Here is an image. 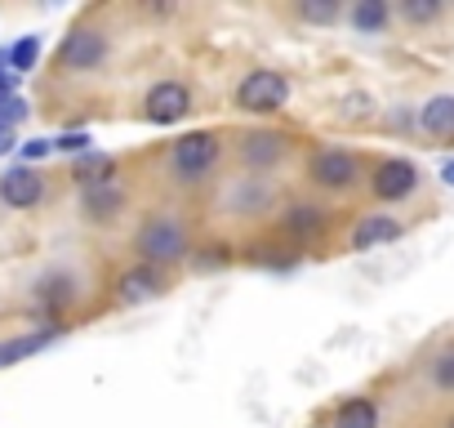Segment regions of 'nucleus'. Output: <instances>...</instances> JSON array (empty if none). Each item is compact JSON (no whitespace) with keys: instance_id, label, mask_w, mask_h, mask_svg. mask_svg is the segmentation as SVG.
<instances>
[{"instance_id":"nucleus-23","label":"nucleus","mask_w":454,"mask_h":428,"mask_svg":"<svg viewBox=\"0 0 454 428\" xmlns=\"http://www.w3.org/2000/svg\"><path fill=\"white\" fill-rule=\"evenodd\" d=\"M396 14H401L410 28H423V23H436V19L445 14V5H441V0H401Z\"/></svg>"},{"instance_id":"nucleus-15","label":"nucleus","mask_w":454,"mask_h":428,"mask_svg":"<svg viewBox=\"0 0 454 428\" xmlns=\"http://www.w3.org/2000/svg\"><path fill=\"white\" fill-rule=\"evenodd\" d=\"M414 125H419L427 139H454V94H432V99L414 112Z\"/></svg>"},{"instance_id":"nucleus-2","label":"nucleus","mask_w":454,"mask_h":428,"mask_svg":"<svg viewBox=\"0 0 454 428\" xmlns=\"http://www.w3.org/2000/svg\"><path fill=\"white\" fill-rule=\"evenodd\" d=\"M134 250H138V264L165 273L174 264H187L192 255V233L178 214H147L143 228L134 233Z\"/></svg>"},{"instance_id":"nucleus-8","label":"nucleus","mask_w":454,"mask_h":428,"mask_svg":"<svg viewBox=\"0 0 454 428\" xmlns=\"http://www.w3.org/2000/svg\"><path fill=\"white\" fill-rule=\"evenodd\" d=\"M125 210H129V187L121 183V174L81 187V214L90 224H116Z\"/></svg>"},{"instance_id":"nucleus-19","label":"nucleus","mask_w":454,"mask_h":428,"mask_svg":"<svg viewBox=\"0 0 454 428\" xmlns=\"http://www.w3.org/2000/svg\"><path fill=\"white\" fill-rule=\"evenodd\" d=\"M5 63H10V72H14V76L36 72V63H41V36H19V41L5 50Z\"/></svg>"},{"instance_id":"nucleus-6","label":"nucleus","mask_w":454,"mask_h":428,"mask_svg":"<svg viewBox=\"0 0 454 428\" xmlns=\"http://www.w3.org/2000/svg\"><path fill=\"white\" fill-rule=\"evenodd\" d=\"M365 183H370V196L379 205H396V201H410L419 192L423 174H419V165L410 156H383V161L370 165Z\"/></svg>"},{"instance_id":"nucleus-3","label":"nucleus","mask_w":454,"mask_h":428,"mask_svg":"<svg viewBox=\"0 0 454 428\" xmlns=\"http://www.w3.org/2000/svg\"><path fill=\"white\" fill-rule=\"evenodd\" d=\"M308 183L317 192H325V196H348V192H356L365 183V161L352 147L325 143V147H317L308 156Z\"/></svg>"},{"instance_id":"nucleus-31","label":"nucleus","mask_w":454,"mask_h":428,"mask_svg":"<svg viewBox=\"0 0 454 428\" xmlns=\"http://www.w3.org/2000/svg\"><path fill=\"white\" fill-rule=\"evenodd\" d=\"M445 428H454V415H450V419H445Z\"/></svg>"},{"instance_id":"nucleus-29","label":"nucleus","mask_w":454,"mask_h":428,"mask_svg":"<svg viewBox=\"0 0 454 428\" xmlns=\"http://www.w3.org/2000/svg\"><path fill=\"white\" fill-rule=\"evenodd\" d=\"M10 152H19V139H14V130H0V161H5Z\"/></svg>"},{"instance_id":"nucleus-26","label":"nucleus","mask_w":454,"mask_h":428,"mask_svg":"<svg viewBox=\"0 0 454 428\" xmlns=\"http://www.w3.org/2000/svg\"><path fill=\"white\" fill-rule=\"evenodd\" d=\"M27 116H32V107L23 94H0V130H19Z\"/></svg>"},{"instance_id":"nucleus-7","label":"nucleus","mask_w":454,"mask_h":428,"mask_svg":"<svg viewBox=\"0 0 454 428\" xmlns=\"http://www.w3.org/2000/svg\"><path fill=\"white\" fill-rule=\"evenodd\" d=\"M187 112H192V90L178 76H165L143 94V121L147 125H178Z\"/></svg>"},{"instance_id":"nucleus-30","label":"nucleus","mask_w":454,"mask_h":428,"mask_svg":"<svg viewBox=\"0 0 454 428\" xmlns=\"http://www.w3.org/2000/svg\"><path fill=\"white\" fill-rule=\"evenodd\" d=\"M441 183H445V187H454V156L441 165Z\"/></svg>"},{"instance_id":"nucleus-11","label":"nucleus","mask_w":454,"mask_h":428,"mask_svg":"<svg viewBox=\"0 0 454 428\" xmlns=\"http://www.w3.org/2000/svg\"><path fill=\"white\" fill-rule=\"evenodd\" d=\"M241 161H246V170H277L286 156H290V139L286 134H277V130H246L241 134Z\"/></svg>"},{"instance_id":"nucleus-4","label":"nucleus","mask_w":454,"mask_h":428,"mask_svg":"<svg viewBox=\"0 0 454 428\" xmlns=\"http://www.w3.org/2000/svg\"><path fill=\"white\" fill-rule=\"evenodd\" d=\"M290 103V76L277 67H254L237 85V112L246 116H277Z\"/></svg>"},{"instance_id":"nucleus-5","label":"nucleus","mask_w":454,"mask_h":428,"mask_svg":"<svg viewBox=\"0 0 454 428\" xmlns=\"http://www.w3.org/2000/svg\"><path fill=\"white\" fill-rule=\"evenodd\" d=\"M107 54H112V36L103 28H94V23H72L67 36L59 41V67L63 72H76V76L103 67Z\"/></svg>"},{"instance_id":"nucleus-18","label":"nucleus","mask_w":454,"mask_h":428,"mask_svg":"<svg viewBox=\"0 0 454 428\" xmlns=\"http://www.w3.org/2000/svg\"><path fill=\"white\" fill-rule=\"evenodd\" d=\"M112 174H116V161H112L107 152H85V156L72 161V183H76V187L103 183V178H112Z\"/></svg>"},{"instance_id":"nucleus-13","label":"nucleus","mask_w":454,"mask_h":428,"mask_svg":"<svg viewBox=\"0 0 454 428\" xmlns=\"http://www.w3.org/2000/svg\"><path fill=\"white\" fill-rule=\"evenodd\" d=\"M169 290V281H165V273H156V268H147V264H134V268H125L121 277H116V299L121 304H147V299H160Z\"/></svg>"},{"instance_id":"nucleus-27","label":"nucleus","mask_w":454,"mask_h":428,"mask_svg":"<svg viewBox=\"0 0 454 428\" xmlns=\"http://www.w3.org/2000/svg\"><path fill=\"white\" fill-rule=\"evenodd\" d=\"M19 156H23V165H41V161L50 156V139H27V143H19Z\"/></svg>"},{"instance_id":"nucleus-21","label":"nucleus","mask_w":454,"mask_h":428,"mask_svg":"<svg viewBox=\"0 0 454 428\" xmlns=\"http://www.w3.org/2000/svg\"><path fill=\"white\" fill-rule=\"evenodd\" d=\"M294 14H299L303 23H312V28H330V23L343 19V5H339V0H299Z\"/></svg>"},{"instance_id":"nucleus-28","label":"nucleus","mask_w":454,"mask_h":428,"mask_svg":"<svg viewBox=\"0 0 454 428\" xmlns=\"http://www.w3.org/2000/svg\"><path fill=\"white\" fill-rule=\"evenodd\" d=\"M0 94H19V76L5 63V50H0Z\"/></svg>"},{"instance_id":"nucleus-20","label":"nucleus","mask_w":454,"mask_h":428,"mask_svg":"<svg viewBox=\"0 0 454 428\" xmlns=\"http://www.w3.org/2000/svg\"><path fill=\"white\" fill-rule=\"evenodd\" d=\"M232 259H237V255H232V250H227L223 242H214V246H200V250L192 246V255H187V264H192V273H200V277H205V273H223L227 264H232Z\"/></svg>"},{"instance_id":"nucleus-12","label":"nucleus","mask_w":454,"mask_h":428,"mask_svg":"<svg viewBox=\"0 0 454 428\" xmlns=\"http://www.w3.org/2000/svg\"><path fill=\"white\" fill-rule=\"evenodd\" d=\"M401 237H405V224L396 219V214H361V219L352 224V233H348V246L365 255V250L392 246Z\"/></svg>"},{"instance_id":"nucleus-22","label":"nucleus","mask_w":454,"mask_h":428,"mask_svg":"<svg viewBox=\"0 0 454 428\" xmlns=\"http://www.w3.org/2000/svg\"><path fill=\"white\" fill-rule=\"evenodd\" d=\"M50 152H59V156H85V152H94V134L90 130H63V134H54L50 139Z\"/></svg>"},{"instance_id":"nucleus-16","label":"nucleus","mask_w":454,"mask_h":428,"mask_svg":"<svg viewBox=\"0 0 454 428\" xmlns=\"http://www.w3.org/2000/svg\"><path fill=\"white\" fill-rule=\"evenodd\" d=\"M330 428H383V410L374 397H348L334 406Z\"/></svg>"},{"instance_id":"nucleus-14","label":"nucleus","mask_w":454,"mask_h":428,"mask_svg":"<svg viewBox=\"0 0 454 428\" xmlns=\"http://www.w3.org/2000/svg\"><path fill=\"white\" fill-rule=\"evenodd\" d=\"M59 339H63V326H36V330H27V335L0 339V370H10V366H19V361L45 353V348L59 344Z\"/></svg>"},{"instance_id":"nucleus-17","label":"nucleus","mask_w":454,"mask_h":428,"mask_svg":"<svg viewBox=\"0 0 454 428\" xmlns=\"http://www.w3.org/2000/svg\"><path fill=\"white\" fill-rule=\"evenodd\" d=\"M348 23H352L361 36H379V32H387L392 10H387V0H356V5L348 10Z\"/></svg>"},{"instance_id":"nucleus-9","label":"nucleus","mask_w":454,"mask_h":428,"mask_svg":"<svg viewBox=\"0 0 454 428\" xmlns=\"http://www.w3.org/2000/svg\"><path fill=\"white\" fill-rule=\"evenodd\" d=\"M277 228H281L294 246H308V242H317V237L330 228V210H325L321 201H290V205H281V214H277Z\"/></svg>"},{"instance_id":"nucleus-1","label":"nucleus","mask_w":454,"mask_h":428,"mask_svg":"<svg viewBox=\"0 0 454 428\" xmlns=\"http://www.w3.org/2000/svg\"><path fill=\"white\" fill-rule=\"evenodd\" d=\"M223 161V139L214 130H187L178 134L169 147H165V174L178 183V187H200L214 178Z\"/></svg>"},{"instance_id":"nucleus-24","label":"nucleus","mask_w":454,"mask_h":428,"mask_svg":"<svg viewBox=\"0 0 454 428\" xmlns=\"http://www.w3.org/2000/svg\"><path fill=\"white\" fill-rule=\"evenodd\" d=\"M63 286H72V281H63V277H45V281L36 286V304H41L45 317H54V313L63 308V299H72V295H63Z\"/></svg>"},{"instance_id":"nucleus-25","label":"nucleus","mask_w":454,"mask_h":428,"mask_svg":"<svg viewBox=\"0 0 454 428\" xmlns=\"http://www.w3.org/2000/svg\"><path fill=\"white\" fill-rule=\"evenodd\" d=\"M427 379H432V388H436V392H454V348H445V353H436V357H432Z\"/></svg>"},{"instance_id":"nucleus-10","label":"nucleus","mask_w":454,"mask_h":428,"mask_svg":"<svg viewBox=\"0 0 454 428\" xmlns=\"http://www.w3.org/2000/svg\"><path fill=\"white\" fill-rule=\"evenodd\" d=\"M45 201V174L36 165H10L5 174H0V205L10 210H36Z\"/></svg>"}]
</instances>
